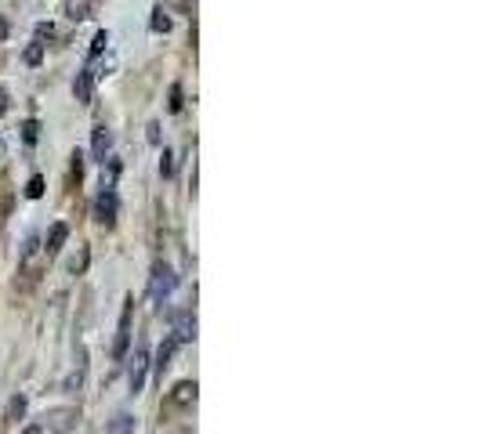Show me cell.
<instances>
[{
  "label": "cell",
  "mask_w": 482,
  "mask_h": 434,
  "mask_svg": "<svg viewBox=\"0 0 482 434\" xmlns=\"http://www.w3.org/2000/svg\"><path fill=\"white\" fill-rule=\"evenodd\" d=\"M73 409H55V413H47L44 420H47V427H55V431H69L73 427Z\"/></svg>",
  "instance_id": "8fae6325"
},
{
  "label": "cell",
  "mask_w": 482,
  "mask_h": 434,
  "mask_svg": "<svg viewBox=\"0 0 482 434\" xmlns=\"http://www.w3.org/2000/svg\"><path fill=\"white\" fill-rule=\"evenodd\" d=\"M134 431V416L131 413H120V416H112V424H109V434H131Z\"/></svg>",
  "instance_id": "5bb4252c"
},
{
  "label": "cell",
  "mask_w": 482,
  "mask_h": 434,
  "mask_svg": "<svg viewBox=\"0 0 482 434\" xmlns=\"http://www.w3.org/2000/svg\"><path fill=\"white\" fill-rule=\"evenodd\" d=\"M131 311H134V301L127 297V301H123V311H120L117 344H112V359H123V355H127V344H131Z\"/></svg>",
  "instance_id": "277c9868"
},
{
  "label": "cell",
  "mask_w": 482,
  "mask_h": 434,
  "mask_svg": "<svg viewBox=\"0 0 482 434\" xmlns=\"http://www.w3.org/2000/svg\"><path fill=\"white\" fill-rule=\"evenodd\" d=\"M109 149H112V134L106 131V127H95V131H91V156H95L98 163H106Z\"/></svg>",
  "instance_id": "8992f818"
},
{
  "label": "cell",
  "mask_w": 482,
  "mask_h": 434,
  "mask_svg": "<svg viewBox=\"0 0 482 434\" xmlns=\"http://www.w3.org/2000/svg\"><path fill=\"white\" fill-rule=\"evenodd\" d=\"M66 239H69V225H66V221H55V225H51V232H47L44 253H47V257H55V253L66 246Z\"/></svg>",
  "instance_id": "5b68a950"
},
{
  "label": "cell",
  "mask_w": 482,
  "mask_h": 434,
  "mask_svg": "<svg viewBox=\"0 0 482 434\" xmlns=\"http://www.w3.org/2000/svg\"><path fill=\"white\" fill-rule=\"evenodd\" d=\"M4 40H8V22L0 18V44H4Z\"/></svg>",
  "instance_id": "d4e9b609"
},
{
  "label": "cell",
  "mask_w": 482,
  "mask_h": 434,
  "mask_svg": "<svg viewBox=\"0 0 482 434\" xmlns=\"http://www.w3.org/2000/svg\"><path fill=\"white\" fill-rule=\"evenodd\" d=\"M196 391H200L196 380H182V384L174 387V394H171V402H174V405H193V402H196Z\"/></svg>",
  "instance_id": "9c48e42d"
},
{
  "label": "cell",
  "mask_w": 482,
  "mask_h": 434,
  "mask_svg": "<svg viewBox=\"0 0 482 434\" xmlns=\"http://www.w3.org/2000/svg\"><path fill=\"white\" fill-rule=\"evenodd\" d=\"M178 344H185V340H196V315L193 311H185L182 315V322H178V329H174V333H171Z\"/></svg>",
  "instance_id": "ba28073f"
},
{
  "label": "cell",
  "mask_w": 482,
  "mask_h": 434,
  "mask_svg": "<svg viewBox=\"0 0 482 434\" xmlns=\"http://www.w3.org/2000/svg\"><path fill=\"white\" fill-rule=\"evenodd\" d=\"M178 109H182V87H171V112H178Z\"/></svg>",
  "instance_id": "7402d4cb"
},
{
  "label": "cell",
  "mask_w": 482,
  "mask_h": 434,
  "mask_svg": "<svg viewBox=\"0 0 482 434\" xmlns=\"http://www.w3.org/2000/svg\"><path fill=\"white\" fill-rule=\"evenodd\" d=\"M149 142L160 145V123H149Z\"/></svg>",
  "instance_id": "cb8c5ba5"
},
{
  "label": "cell",
  "mask_w": 482,
  "mask_h": 434,
  "mask_svg": "<svg viewBox=\"0 0 482 434\" xmlns=\"http://www.w3.org/2000/svg\"><path fill=\"white\" fill-rule=\"evenodd\" d=\"M22 138H25V142H36V138H40V123H36V120H25V127H22Z\"/></svg>",
  "instance_id": "d6986e66"
},
{
  "label": "cell",
  "mask_w": 482,
  "mask_h": 434,
  "mask_svg": "<svg viewBox=\"0 0 482 434\" xmlns=\"http://www.w3.org/2000/svg\"><path fill=\"white\" fill-rule=\"evenodd\" d=\"M149 348H145V344H138V348H134V355H131V369H127V380H131V391L138 394V391H142L145 387V373H149Z\"/></svg>",
  "instance_id": "7a4b0ae2"
},
{
  "label": "cell",
  "mask_w": 482,
  "mask_h": 434,
  "mask_svg": "<svg viewBox=\"0 0 482 434\" xmlns=\"http://www.w3.org/2000/svg\"><path fill=\"white\" fill-rule=\"evenodd\" d=\"M117 214H120L117 188H101L98 199H95V221H101V225H117Z\"/></svg>",
  "instance_id": "3957f363"
},
{
  "label": "cell",
  "mask_w": 482,
  "mask_h": 434,
  "mask_svg": "<svg viewBox=\"0 0 482 434\" xmlns=\"http://www.w3.org/2000/svg\"><path fill=\"white\" fill-rule=\"evenodd\" d=\"M91 87H95V73L91 69H80L76 73V80H73V94H76V101H91Z\"/></svg>",
  "instance_id": "52a82bcc"
},
{
  "label": "cell",
  "mask_w": 482,
  "mask_h": 434,
  "mask_svg": "<svg viewBox=\"0 0 482 434\" xmlns=\"http://www.w3.org/2000/svg\"><path fill=\"white\" fill-rule=\"evenodd\" d=\"M174 286H178L174 268L163 264V261H156V268H152V275H149V301H152V304H163V301L174 293Z\"/></svg>",
  "instance_id": "6da1fadb"
},
{
  "label": "cell",
  "mask_w": 482,
  "mask_h": 434,
  "mask_svg": "<svg viewBox=\"0 0 482 434\" xmlns=\"http://www.w3.org/2000/svg\"><path fill=\"white\" fill-rule=\"evenodd\" d=\"M174 348H178V340H174V337H167V340L160 344V351H156V373H160V376L167 373V366H171V355H174Z\"/></svg>",
  "instance_id": "30bf717a"
},
{
  "label": "cell",
  "mask_w": 482,
  "mask_h": 434,
  "mask_svg": "<svg viewBox=\"0 0 482 434\" xmlns=\"http://www.w3.org/2000/svg\"><path fill=\"white\" fill-rule=\"evenodd\" d=\"M73 174H76V177L84 174V156H80V152H73Z\"/></svg>",
  "instance_id": "603a6c76"
},
{
  "label": "cell",
  "mask_w": 482,
  "mask_h": 434,
  "mask_svg": "<svg viewBox=\"0 0 482 434\" xmlns=\"http://www.w3.org/2000/svg\"><path fill=\"white\" fill-rule=\"evenodd\" d=\"M22 58H25V66H40V62H44V44H40V40H33L29 47H25V55H22Z\"/></svg>",
  "instance_id": "9a60e30c"
},
{
  "label": "cell",
  "mask_w": 482,
  "mask_h": 434,
  "mask_svg": "<svg viewBox=\"0 0 482 434\" xmlns=\"http://www.w3.org/2000/svg\"><path fill=\"white\" fill-rule=\"evenodd\" d=\"M87 15H91V4H87V0H66V18L84 22Z\"/></svg>",
  "instance_id": "4fadbf2b"
},
{
  "label": "cell",
  "mask_w": 482,
  "mask_h": 434,
  "mask_svg": "<svg viewBox=\"0 0 482 434\" xmlns=\"http://www.w3.org/2000/svg\"><path fill=\"white\" fill-rule=\"evenodd\" d=\"M22 434H44V427H36V424H33V427H25Z\"/></svg>",
  "instance_id": "484cf974"
},
{
  "label": "cell",
  "mask_w": 482,
  "mask_h": 434,
  "mask_svg": "<svg viewBox=\"0 0 482 434\" xmlns=\"http://www.w3.org/2000/svg\"><path fill=\"white\" fill-rule=\"evenodd\" d=\"M8 413H11V420H19L25 413V398H22V394H19V398H11V409Z\"/></svg>",
  "instance_id": "44dd1931"
},
{
  "label": "cell",
  "mask_w": 482,
  "mask_h": 434,
  "mask_svg": "<svg viewBox=\"0 0 482 434\" xmlns=\"http://www.w3.org/2000/svg\"><path fill=\"white\" fill-rule=\"evenodd\" d=\"M25 196H29V199H40V196H44V177H40V174L29 177V185H25Z\"/></svg>",
  "instance_id": "e0dca14e"
},
{
  "label": "cell",
  "mask_w": 482,
  "mask_h": 434,
  "mask_svg": "<svg viewBox=\"0 0 482 434\" xmlns=\"http://www.w3.org/2000/svg\"><path fill=\"white\" fill-rule=\"evenodd\" d=\"M36 250H40V239H36V235H29V239H25V250H22V268L36 257Z\"/></svg>",
  "instance_id": "ac0fdd59"
},
{
  "label": "cell",
  "mask_w": 482,
  "mask_h": 434,
  "mask_svg": "<svg viewBox=\"0 0 482 434\" xmlns=\"http://www.w3.org/2000/svg\"><path fill=\"white\" fill-rule=\"evenodd\" d=\"M106 47H109V33H106V29H98V33H95V40H91V51H87V55H91V58H98Z\"/></svg>",
  "instance_id": "2e32d148"
},
{
  "label": "cell",
  "mask_w": 482,
  "mask_h": 434,
  "mask_svg": "<svg viewBox=\"0 0 482 434\" xmlns=\"http://www.w3.org/2000/svg\"><path fill=\"white\" fill-rule=\"evenodd\" d=\"M152 33H171V15H167V11H163V4H156V8H152Z\"/></svg>",
  "instance_id": "7c38bea8"
},
{
  "label": "cell",
  "mask_w": 482,
  "mask_h": 434,
  "mask_svg": "<svg viewBox=\"0 0 482 434\" xmlns=\"http://www.w3.org/2000/svg\"><path fill=\"white\" fill-rule=\"evenodd\" d=\"M160 174H163V177L174 174V156H171V149H163V156H160Z\"/></svg>",
  "instance_id": "ffe728a7"
},
{
  "label": "cell",
  "mask_w": 482,
  "mask_h": 434,
  "mask_svg": "<svg viewBox=\"0 0 482 434\" xmlns=\"http://www.w3.org/2000/svg\"><path fill=\"white\" fill-rule=\"evenodd\" d=\"M8 109V91H0V112Z\"/></svg>",
  "instance_id": "4316f807"
}]
</instances>
